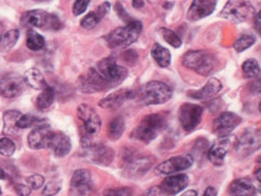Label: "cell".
I'll list each match as a JSON object with an SVG mask.
<instances>
[{
	"mask_svg": "<svg viewBox=\"0 0 261 196\" xmlns=\"http://www.w3.org/2000/svg\"><path fill=\"white\" fill-rule=\"evenodd\" d=\"M128 77V70L116 63L110 55L100 60L81 79L80 88L85 93H96L120 86Z\"/></svg>",
	"mask_w": 261,
	"mask_h": 196,
	"instance_id": "cell-1",
	"label": "cell"
},
{
	"mask_svg": "<svg viewBox=\"0 0 261 196\" xmlns=\"http://www.w3.org/2000/svg\"><path fill=\"white\" fill-rule=\"evenodd\" d=\"M168 127L167 115L162 113L148 114L141 121L139 126L133 131L132 136L136 140L149 143Z\"/></svg>",
	"mask_w": 261,
	"mask_h": 196,
	"instance_id": "cell-2",
	"label": "cell"
},
{
	"mask_svg": "<svg viewBox=\"0 0 261 196\" xmlns=\"http://www.w3.org/2000/svg\"><path fill=\"white\" fill-rule=\"evenodd\" d=\"M78 119L81 124V146L82 148L89 147L93 144L92 139L97 135L101 127V121L97 112L91 106L82 103L77 110Z\"/></svg>",
	"mask_w": 261,
	"mask_h": 196,
	"instance_id": "cell-3",
	"label": "cell"
},
{
	"mask_svg": "<svg viewBox=\"0 0 261 196\" xmlns=\"http://www.w3.org/2000/svg\"><path fill=\"white\" fill-rule=\"evenodd\" d=\"M143 25L139 20H129L126 26L116 28L106 37V42L112 49L125 48L134 44L140 37Z\"/></svg>",
	"mask_w": 261,
	"mask_h": 196,
	"instance_id": "cell-4",
	"label": "cell"
},
{
	"mask_svg": "<svg viewBox=\"0 0 261 196\" xmlns=\"http://www.w3.org/2000/svg\"><path fill=\"white\" fill-rule=\"evenodd\" d=\"M173 96V90L170 86L161 81H149L137 91V97L145 106L162 105Z\"/></svg>",
	"mask_w": 261,
	"mask_h": 196,
	"instance_id": "cell-5",
	"label": "cell"
},
{
	"mask_svg": "<svg viewBox=\"0 0 261 196\" xmlns=\"http://www.w3.org/2000/svg\"><path fill=\"white\" fill-rule=\"evenodd\" d=\"M182 63L201 76H209L215 71L217 59L208 50H191L184 55Z\"/></svg>",
	"mask_w": 261,
	"mask_h": 196,
	"instance_id": "cell-6",
	"label": "cell"
},
{
	"mask_svg": "<svg viewBox=\"0 0 261 196\" xmlns=\"http://www.w3.org/2000/svg\"><path fill=\"white\" fill-rule=\"evenodd\" d=\"M23 27H34L46 30L58 31L62 28V22L57 15L49 14L43 10H31L20 18Z\"/></svg>",
	"mask_w": 261,
	"mask_h": 196,
	"instance_id": "cell-7",
	"label": "cell"
},
{
	"mask_svg": "<svg viewBox=\"0 0 261 196\" xmlns=\"http://www.w3.org/2000/svg\"><path fill=\"white\" fill-rule=\"evenodd\" d=\"M261 148V131L255 128H247L239 136L234 151L239 157L246 158Z\"/></svg>",
	"mask_w": 261,
	"mask_h": 196,
	"instance_id": "cell-8",
	"label": "cell"
},
{
	"mask_svg": "<svg viewBox=\"0 0 261 196\" xmlns=\"http://www.w3.org/2000/svg\"><path fill=\"white\" fill-rule=\"evenodd\" d=\"M254 7L247 2H228L223 8L221 16L232 22H242L254 14Z\"/></svg>",
	"mask_w": 261,
	"mask_h": 196,
	"instance_id": "cell-9",
	"label": "cell"
},
{
	"mask_svg": "<svg viewBox=\"0 0 261 196\" xmlns=\"http://www.w3.org/2000/svg\"><path fill=\"white\" fill-rule=\"evenodd\" d=\"M203 108L193 103H184L178 111V119L185 131L190 132L194 130L201 121Z\"/></svg>",
	"mask_w": 261,
	"mask_h": 196,
	"instance_id": "cell-10",
	"label": "cell"
},
{
	"mask_svg": "<svg viewBox=\"0 0 261 196\" xmlns=\"http://www.w3.org/2000/svg\"><path fill=\"white\" fill-rule=\"evenodd\" d=\"M242 122L238 114L232 112H223L213 121L212 130L221 139L227 137Z\"/></svg>",
	"mask_w": 261,
	"mask_h": 196,
	"instance_id": "cell-11",
	"label": "cell"
},
{
	"mask_svg": "<svg viewBox=\"0 0 261 196\" xmlns=\"http://www.w3.org/2000/svg\"><path fill=\"white\" fill-rule=\"evenodd\" d=\"M23 77L16 74H7L0 78V95L6 98L19 96L26 88Z\"/></svg>",
	"mask_w": 261,
	"mask_h": 196,
	"instance_id": "cell-12",
	"label": "cell"
},
{
	"mask_svg": "<svg viewBox=\"0 0 261 196\" xmlns=\"http://www.w3.org/2000/svg\"><path fill=\"white\" fill-rule=\"evenodd\" d=\"M193 157L190 155H181L172 157L169 160L160 163L156 167V173L159 175H172L178 172L188 170L193 164Z\"/></svg>",
	"mask_w": 261,
	"mask_h": 196,
	"instance_id": "cell-13",
	"label": "cell"
},
{
	"mask_svg": "<svg viewBox=\"0 0 261 196\" xmlns=\"http://www.w3.org/2000/svg\"><path fill=\"white\" fill-rule=\"evenodd\" d=\"M85 157L89 159L91 162L100 164L103 166H108L114 159V152L112 148L102 145L93 143L89 147L84 148Z\"/></svg>",
	"mask_w": 261,
	"mask_h": 196,
	"instance_id": "cell-14",
	"label": "cell"
},
{
	"mask_svg": "<svg viewBox=\"0 0 261 196\" xmlns=\"http://www.w3.org/2000/svg\"><path fill=\"white\" fill-rule=\"evenodd\" d=\"M189 183L187 175H172L165 178L159 187H157L159 196H175L185 190Z\"/></svg>",
	"mask_w": 261,
	"mask_h": 196,
	"instance_id": "cell-15",
	"label": "cell"
},
{
	"mask_svg": "<svg viewBox=\"0 0 261 196\" xmlns=\"http://www.w3.org/2000/svg\"><path fill=\"white\" fill-rule=\"evenodd\" d=\"M137 97V92L134 90H129V89H122V90H117L110 95L107 96L106 98L101 99L98 105L99 107L103 109H118L121 108L124 103L127 100H130Z\"/></svg>",
	"mask_w": 261,
	"mask_h": 196,
	"instance_id": "cell-16",
	"label": "cell"
},
{
	"mask_svg": "<svg viewBox=\"0 0 261 196\" xmlns=\"http://www.w3.org/2000/svg\"><path fill=\"white\" fill-rule=\"evenodd\" d=\"M51 128L48 124H41L28 135V144L32 149L48 148V142L51 136Z\"/></svg>",
	"mask_w": 261,
	"mask_h": 196,
	"instance_id": "cell-17",
	"label": "cell"
},
{
	"mask_svg": "<svg viewBox=\"0 0 261 196\" xmlns=\"http://www.w3.org/2000/svg\"><path fill=\"white\" fill-rule=\"evenodd\" d=\"M93 186L92 174L89 170L81 169L74 172V175L70 180V187L73 192L78 196L88 194Z\"/></svg>",
	"mask_w": 261,
	"mask_h": 196,
	"instance_id": "cell-18",
	"label": "cell"
},
{
	"mask_svg": "<svg viewBox=\"0 0 261 196\" xmlns=\"http://www.w3.org/2000/svg\"><path fill=\"white\" fill-rule=\"evenodd\" d=\"M216 7L217 2H212V0H195L190 6L187 17L190 21H197L212 14Z\"/></svg>",
	"mask_w": 261,
	"mask_h": 196,
	"instance_id": "cell-19",
	"label": "cell"
},
{
	"mask_svg": "<svg viewBox=\"0 0 261 196\" xmlns=\"http://www.w3.org/2000/svg\"><path fill=\"white\" fill-rule=\"evenodd\" d=\"M48 148L51 149L57 157L63 158L69 154L72 149V143L65 133L53 132L48 142Z\"/></svg>",
	"mask_w": 261,
	"mask_h": 196,
	"instance_id": "cell-20",
	"label": "cell"
},
{
	"mask_svg": "<svg viewBox=\"0 0 261 196\" xmlns=\"http://www.w3.org/2000/svg\"><path fill=\"white\" fill-rule=\"evenodd\" d=\"M230 148L229 139H220L212 144L208 152V159L212 164L222 165L224 162V158L226 156Z\"/></svg>",
	"mask_w": 261,
	"mask_h": 196,
	"instance_id": "cell-21",
	"label": "cell"
},
{
	"mask_svg": "<svg viewBox=\"0 0 261 196\" xmlns=\"http://www.w3.org/2000/svg\"><path fill=\"white\" fill-rule=\"evenodd\" d=\"M153 162H155V160L151 157H134L129 160L127 164V174L130 176L143 175L144 173H146L151 167Z\"/></svg>",
	"mask_w": 261,
	"mask_h": 196,
	"instance_id": "cell-22",
	"label": "cell"
},
{
	"mask_svg": "<svg viewBox=\"0 0 261 196\" xmlns=\"http://www.w3.org/2000/svg\"><path fill=\"white\" fill-rule=\"evenodd\" d=\"M222 82L217 78H210L207 83L198 91L190 92L189 96L195 99H208L212 96L217 95L219 92L222 90Z\"/></svg>",
	"mask_w": 261,
	"mask_h": 196,
	"instance_id": "cell-23",
	"label": "cell"
},
{
	"mask_svg": "<svg viewBox=\"0 0 261 196\" xmlns=\"http://www.w3.org/2000/svg\"><path fill=\"white\" fill-rule=\"evenodd\" d=\"M110 10V4L109 3H103L101 4L96 11L94 12H90L88 15H86L81 20V27L87 30H91L94 27H96L99 21L105 17V15L109 12Z\"/></svg>",
	"mask_w": 261,
	"mask_h": 196,
	"instance_id": "cell-24",
	"label": "cell"
},
{
	"mask_svg": "<svg viewBox=\"0 0 261 196\" xmlns=\"http://www.w3.org/2000/svg\"><path fill=\"white\" fill-rule=\"evenodd\" d=\"M230 196H256V189L251 180L240 178L231 182L229 187Z\"/></svg>",
	"mask_w": 261,
	"mask_h": 196,
	"instance_id": "cell-25",
	"label": "cell"
},
{
	"mask_svg": "<svg viewBox=\"0 0 261 196\" xmlns=\"http://www.w3.org/2000/svg\"><path fill=\"white\" fill-rule=\"evenodd\" d=\"M21 113L17 110H9L4 114V133L8 135H17L20 131L18 128V121Z\"/></svg>",
	"mask_w": 261,
	"mask_h": 196,
	"instance_id": "cell-26",
	"label": "cell"
},
{
	"mask_svg": "<svg viewBox=\"0 0 261 196\" xmlns=\"http://www.w3.org/2000/svg\"><path fill=\"white\" fill-rule=\"evenodd\" d=\"M23 80L27 86L34 90H45L48 85H47L45 77L41 73L40 70L37 67H31L28 71H26L25 75H23Z\"/></svg>",
	"mask_w": 261,
	"mask_h": 196,
	"instance_id": "cell-27",
	"label": "cell"
},
{
	"mask_svg": "<svg viewBox=\"0 0 261 196\" xmlns=\"http://www.w3.org/2000/svg\"><path fill=\"white\" fill-rule=\"evenodd\" d=\"M151 55L153 58V60L157 62V64L161 67H168L171 64V52L169 49L164 48L163 46L160 44H155L151 48Z\"/></svg>",
	"mask_w": 261,
	"mask_h": 196,
	"instance_id": "cell-28",
	"label": "cell"
},
{
	"mask_svg": "<svg viewBox=\"0 0 261 196\" xmlns=\"http://www.w3.org/2000/svg\"><path fill=\"white\" fill-rule=\"evenodd\" d=\"M55 101V90L51 87H47L41 92L37 98V107L40 111L48 110Z\"/></svg>",
	"mask_w": 261,
	"mask_h": 196,
	"instance_id": "cell-29",
	"label": "cell"
},
{
	"mask_svg": "<svg viewBox=\"0 0 261 196\" xmlns=\"http://www.w3.org/2000/svg\"><path fill=\"white\" fill-rule=\"evenodd\" d=\"M27 47L31 50H40L45 47V39L39 32L29 29L27 34Z\"/></svg>",
	"mask_w": 261,
	"mask_h": 196,
	"instance_id": "cell-30",
	"label": "cell"
},
{
	"mask_svg": "<svg viewBox=\"0 0 261 196\" xmlns=\"http://www.w3.org/2000/svg\"><path fill=\"white\" fill-rule=\"evenodd\" d=\"M125 130V122L122 118H115L109 125L108 135L111 140L116 141L123 135Z\"/></svg>",
	"mask_w": 261,
	"mask_h": 196,
	"instance_id": "cell-31",
	"label": "cell"
},
{
	"mask_svg": "<svg viewBox=\"0 0 261 196\" xmlns=\"http://www.w3.org/2000/svg\"><path fill=\"white\" fill-rule=\"evenodd\" d=\"M242 72L245 78L254 79L261 74V67L255 59H248L242 64Z\"/></svg>",
	"mask_w": 261,
	"mask_h": 196,
	"instance_id": "cell-32",
	"label": "cell"
},
{
	"mask_svg": "<svg viewBox=\"0 0 261 196\" xmlns=\"http://www.w3.org/2000/svg\"><path fill=\"white\" fill-rule=\"evenodd\" d=\"M255 42L256 39L253 34H242V36L234 42L233 48L236 49V51L242 52L247 48H250L252 45L255 44Z\"/></svg>",
	"mask_w": 261,
	"mask_h": 196,
	"instance_id": "cell-33",
	"label": "cell"
},
{
	"mask_svg": "<svg viewBox=\"0 0 261 196\" xmlns=\"http://www.w3.org/2000/svg\"><path fill=\"white\" fill-rule=\"evenodd\" d=\"M18 38H19V30L12 29L8 31L3 37V41L0 45H2V47L5 51L10 50L12 47H14V45L18 41Z\"/></svg>",
	"mask_w": 261,
	"mask_h": 196,
	"instance_id": "cell-34",
	"label": "cell"
},
{
	"mask_svg": "<svg viewBox=\"0 0 261 196\" xmlns=\"http://www.w3.org/2000/svg\"><path fill=\"white\" fill-rule=\"evenodd\" d=\"M44 120L40 119L35 115H31V114H22L19 121H18V128L19 129H26L29 128V127L32 126H39L41 124H43Z\"/></svg>",
	"mask_w": 261,
	"mask_h": 196,
	"instance_id": "cell-35",
	"label": "cell"
},
{
	"mask_svg": "<svg viewBox=\"0 0 261 196\" xmlns=\"http://www.w3.org/2000/svg\"><path fill=\"white\" fill-rule=\"evenodd\" d=\"M160 33H161V36L163 37V39L165 40V42H168L170 45L173 46V47L179 48L181 46L182 42H181L180 38L178 37L173 30L168 29V28H161Z\"/></svg>",
	"mask_w": 261,
	"mask_h": 196,
	"instance_id": "cell-36",
	"label": "cell"
},
{
	"mask_svg": "<svg viewBox=\"0 0 261 196\" xmlns=\"http://www.w3.org/2000/svg\"><path fill=\"white\" fill-rule=\"evenodd\" d=\"M16 146L14 142L9 137H2L0 139V155L5 157H11L15 153Z\"/></svg>",
	"mask_w": 261,
	"mask_h": 196,
	"instance_id": "cell-37",
	"label": "cell"
},
{
	"mask_svg": "<svg viewBox=\"0 0 261 196\" xmlns=\"http://www.w3.org/2000/svg\"><path fill=\"white\" fill-rule=\"evenodd\" d=\"M27 186L30 187V189H34V190H38L40 189L41 187H43L44 184V177L40 174H34V175H31L29 176L27 179Z\"/></svg>",
	"mask_w": 261,
	"mask_h": 196,
	"instance_id": "cell-38",
	"label": "cell"
},
{
	"mask_svg": "<svg viewBox=\"0 0 261 196\" xmlns=\"http://www.w3.org/2000/svg\"><path fill=\"white\" fill-rule=\"evenodd\" d=\"M103 196H133V190L128 187H121L107 190Z\"/></svg>",
	"mask_w": 261,
	"mask_h": 196,
	"instance_id": "cell-39",
	"label": "cell"
},
{
	"mask_svg": "<svg viewBox=\"0 0 261 196\" xmlns=\"http://www.w3.org/2000/svg\"><path fill=\"white\" fill-rule=\"evenodd\" d=\"M61 190V183L58 181H50L45 186L43 194L45 196H54Z\"/></svg>",
	"mask_w": 261,
	"mask_h": 196,
	"instance_id": "cell-40",
	"label": "cell"
},
{
	"mask_svg": "<svg viewBox=\"0 0 261 196\" xmlns=\"http://www.w3.org/2000/svg\"><path fill=\"white\" fill-rule=\"evenodd\" d=\"M89 5H90L89 0H78V2H75L74 6H73L74 15L78 16V15H81L82 13H85Z\"/></svg>",
	"mask_w": 261,
	"mask_h": 196,
	"instance_id": "cell-41",
	"label": "cell"
},
{
	"mask_svg": "<svg viewBox=\"0 0 261 196\" xmlns=\"http://www.w3.org/2000/svg\"><path fill=\"white\" fill-rule=\"evenodd\" d=\"M247 90L252 94H261V79H255L247 85Z\"/></svg>",
	"mask_w": 261,
	"mask_h": 196,
	"instance_id": "cell-42",
	"label": "cell"
},
{
	"mask_svg": "<svg viewBox=\"0 0 261 196\" xmlns=\"http://www.w3.org/2000/svg\"><path fill=\"white\" fill-rule=\"evenodd\" d=\"M16 193L18 194V196H29V194L31 193V189L27 184H17Z\"/></svg>",
	"mask_w": 261,
	"mask_h": 196,
	"instance_id": "cell-43",
	"label": "cell"
},
{
	"mask_svg": "<svg viewBox=\"0 0 261 196\" xmlns=\"http://www.w3.org/2000/svg\"><path fill=\"white\" fill-rule=\"evenodd\" d=\"M217 194H218V192H217V190L215 188L209 187V188L206 189V191H205L203 196H217Z\"/></svg>",
	"mask_w": 261,
	"mask_h": 196,
	"instance_id": "cell-44",
	"label": "cell"
},
{
	"mask_svg": "<svg viewBox=\"0 0 261 196\" xmlns=\"http://www.w3.org/2000/svg\"><path fill=\"white\" fill-rule=\"evenodd\" d=\"M256 26H257V29H258V31L260 32V34H261V11L260 12L257 14V16H256Z\"/></svg>",
	"mask_w": 261,
	"mask_h": 196,
	"instance_id": "cell-45",
	"label": "cell"
},
{
	"mask_svg": "<svg viewBox=\"0 0 261 196\" xmlns=\"http://www.w3.org/2000/svg\"><path fill=\"white\" fill-rule=\"evenodd\" d=\"M180 196H197V192L195 190H189L184 194H181Z\"/></svg>",
	"mask_w": 261,
	"mask_h": 196,
	"instance_id": "cell-46",
	"label": "cell"
},
{
	"mask_svg": "<svg viewBox=\"0 0 261 196\" xmlns=\"http://www.w3.org/2000/svg\"><path fill=\"white\" fill-rule=\"evenodd\" d=\"M255 177H256V179H257L258 182H259V186H261V169H259V170L256 171Z\"/></svg>",
	"mask_w": 261,
	"mask_h": 196,
	"instance_id": "cell-47",
	"label": "cell"
},
{
	"mask_svg": "<svg viewBox=\"0 0 261 196\" xmlns=\"http://www.w3.org/2000/svg\"><path fill=\"white\" fill-rule=\"evenodd\" d=\"M133 5H134L135 8L140 9V8H143L144 7L145 3L144 2H133Z\"/></svg>",
	"mask_w": 261,
	"mask_h": 196,
	"instance_id": "cell-48",
	"label": "cell"
},
{
	"mask_svg": "<svg viewBox=\"0 0 261 196\" xmlns=\"http://www.w3.org/2000/svg\"><path fill=\"white\" fill-rule=\"evenodd\" d=\"M6 178V173L0 169V179H5Z\"/></svg>",
	"mask_w": 261,
	"mask_h": 196,
	"instance_id": "cell-49",
	"label": "cell"
},
{
	"mask_svg": "<svg viewBox=\"0 0 261 196\" xmlns=\"http://www.w3.org/2000/svg\"><path fill=\"white\" fill-rule=\"evenodd\" d=\"M3 33H2V24H0V44H2V41H3Z\"/></svg>",
	"mask_w": 261,
	"mask_h": 196,
	"instance_id": "cell-50",
	"label": "cell"
},
{
	"mask_svg": "<svg viewBox=\"0 0 261 196\" xmlns=\"http://www.w3.org/2000/svg\"><path fill=\"white\" fill-rule=\"evenodd\" d=\"M259 111L261 112V101H260V103H259Z\"/></svg>",
	"mask_w": 261,
	"mask_h": 196,
	"instance_id": "cell-51",
	"label": "cell"
},
{
	"mask_svg": "<svg viewBox=\"0 0 261 196\" xmlns=\"http://www.w3.org/2000/svg\"><path fill=\"white\" fill-rule=\"evenodd\" d=\"M258 189H259V192L261 193V186H259V187H258Z\"/></svg>",
	"mask_w": 261,
	"mask_h": 196,
	"instance_id": "cell-52",
	"label": "cell"
},
{
	"mask_svg": "<svg viewBox=\"0 0 261 196\" xmlns=\"http://www.w3.org/2000/svg\"><path fill=\"white\" fill-rule=\"evenodd\" d=\"M2 193H3V192H2V189H0V195H2Z\"/></svg>",
	"mask_w": 261,
	"mask_h": 196,
	"instance_id": "cell-53",
	"label": "cell"
}]
</instances>
